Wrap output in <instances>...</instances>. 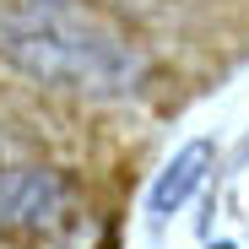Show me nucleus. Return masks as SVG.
Wrapping results in <instances>:
<instances>
[{
    "mask_svg": "<svg viewBox=\"0 0 249 249\" xmlns=\"http://www.w3.org/2000/svg\"><path fill=\"white\" fill-rule=\"evenodd\" d=\"M0 60L38 87L76 98H119L141 81V54L119 33L65 6H33L0 17Z\"/></svg>",
    "mask_w": 249,
    "mask_h": 249,
    "instance_id": "f257e3e1",
    "label": "nucleus"
},
{
    "mask_svg": "<svg viewBox=\"0 0 249 249\" xmlns=\"http://www.w3.org/2000/svg\"><path fill=\"white\" fill-rule=\"evenodd\" d=\"M71 212V179L38 162L0 168V238H44Z\"/></svg>",
    "mask_w": 249,
    "mask_h": 249,
    "instance_id": "f03ea898",
    "label": "nucleus"
},
{
    "mask_svg": "<svg viewBox=\"0 0 249 249\" xmlns=\"http://www.w3.org/2000/svg\"><path fill=\"white\" fill-rule=\"evenodd\" d=\"M212 168H217V146L206 141V136L184 141L168 162H162V174H157L152 190H146V217H152V228L174 222L184 206H190V195L206 184V174H212Z\"/></svg>",
    "mask_w": 249,
    "mask_h": 249,
    "instance_id": "7ed1b4c3",
    "label": "nucleus"
},
{
    "mask_svg": "<svg viewBox=\"0 0 249 249\" xmlns=\"http://www.w3.org/2000/svg\"><path fill=\"white\" fill-rule=\"evenodd\" d=\"M33 6H65V0H33Z\"/></svg>",
    "mask_w": 249,
    "mask_h": 249,
    "instance_id": "20e7f679",
    "label": "nucleus"
}]
</instances>
